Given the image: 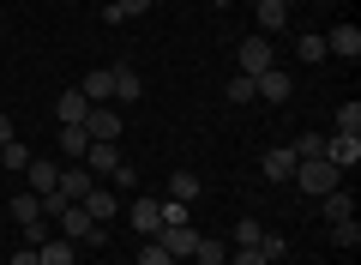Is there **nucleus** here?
I'll list each match as a JSON object with an SVG mask.
<instances>
[{
  "mask_svg": "<svg viewBox=\"0 0 361 265\" xmlns=\"http://www.w3.org/2000/svg\"><path fill=\"white\" fill-rule=\"evenodd\" d=\"M289 90H295V78H289L283 66H265V73L253 78V97H265V102H289Z\"/></svg>",
  "mask_w": 361,
  "mask_h": 265,
  "instance_id": "1a4fd4ad",
  "label": "nucleus"
},
{
  "mask_svg": "<svg viewBox=\"0 0 361 265\" xmlns=\"http://www.w3.org/2000/svg\"><path fill=\"white\" fill-rule=\"evenodd\" d=\"M193 259H199V265H229V247H223V241H211V235H199Z\"/></svg>",
  "mask_w": 361,
  "mask_h": 265,
  "instance_id": "b1692460",
  "label": "nucleus"
},
{
  "mask_svg": "<svg viewBox=\"0 0 361 265\" xmlns=\"http://www.w3.org/2000/svg\"><path fill=\"white\" fill-rule=\"evenodd\" d=\"M211 6H229V0H211Z\"/></svg>",
  "mask_w": 361,
  "mask_h": 265,
  "instance_id": "4c0bfd02",
  "label": "nucleus"
},
{
  "mask_svg": "<svg viewBox=\"0 0 361 265\" xmlns=\"http://www.w3.org/2000/svg\"><path fill=\"white\" fill-rule=\"evenodd\" d=\"M109 85H115V102H139L145 97V78L133 66H109Z\"/></svg>",
  "mask_w": 361,
  "mask_h": 265,
  "instance_id": "dca6fc26",
  "label": "nucleus"
},
{
  "mask_svg": "<svg viewBox=\"0 0 361 265\" xmlns=\"http://www.w3.org/2000/svg\"><path fill=\"white\" fill-rule=\"evenodd\" d=\"M85 133H90V139H121V133H127V126H121V109H109V102H90Z\"/></svg>",
  "mask_w": 361,
  "mask_h": 265,
  "instance_id": "6e6552de",
  "label": "nucleus"
},
{
  "mask_svg": "<svg viewBox=\"0 0 361 265\" xmlns=\"http://www.w3.org/2000/svg\"><path fill=\"white\" fill-rule=\"evenodd\" d=\"M157 247H163L169 259H193V247H199V229H193V223H175V229H157Z\"/></svg>",
  "mask_w": 361,
  "mask_h": 265,
  "instance_id": "39448f33",
  "label": "nucleus"
},
{
  "mask_svg": "<svg viewBox=\"0 0 361 265\" xmlns=\"http://www.w3.org/2000/svg\"><path fill=\"white\" fill-rule=\"evenodd\" d=\"M259 175L265 181H289L295 175V151H289V145H271V151L259 157Z\"/></svg>",
  "mask_w": 361,
  "mask_h": 265,
  "instance_id": "f8f14e48",
  "label": "nucleus"
},
{
  "mask_svg": "<svg viewBox=\"0 0 361 265\" xmlns=\"http://www.w3.org/2000/svg\"><path fill=\"white\" fill-rule=\"evenodd\" d=\"M259 253H265V259L277 265V259H283V253H289V241H283V235H271V229H265V235H259Z\"/></svg>",
  "mask_w": 361,
  "mask_h": 265,
  "instance_id": "7c9ffc66",
  "label": "nucleus"
},
{
  "mask_svg": "<svg viewBox=\"0 0 361 265\" xmlns=\"http://www.w3.org/2000/svg\"><path fill=\"white\" fill-rule=\"evenodd\" d=\"M283 6H289V13H295V6H301V0H283Z\"/></svg>",
  "mask_w": 361,
  "mask_h": 265,
  "instance_id": "e433bc0d",
  "label": "nucleus"
},
{
  "mask_svg": "<svg viewBox=\"0 0 361 265\" xmlns=\"http://www.w3.org/2000/svg\"><path fill=\"white\" fill-rule=\"evenodd\" d=\"M235 54H241V73H247V78H259L265 66H277V49H271V37H241V49H235Z\"/></svg>",
  "mask_w": 361,
  "mask_h": 265,
  "instance_id": "20e7f679",
  "label": "nucleus"
},
{
  "mask_svg": "<svg viewBox=\"0 0 361 265\" xmlns=\"http://www.w3.org/2000/svg\"><path fill=\"white\" fill-rule=\"evenodd\" d=\"M6 139H18V133H13V114H0V145H6Z\"/></svg>",
  "mask_w": 361,
  "mask_h": 265,
  "instance_id": "c9c22d12",
  "label": "nucleus"
},
{
  "mask_svg": "<svg viewBox=\"0 0 361 265\" xmlns=\"http://www.w3.org/2000/svg\"><path fill=\"white\" fill-rule=\"evenodd\" d=\"M223 97H229V102H253V78H247V73H235L229 85H223Z\"/></svg>",
  "mask_w": 361,
  "mask_h": 265,
  "instance_id": "c85d7f7f",
  "label": "nucleus"
},
{
  "mask_svg": "<svg viewBox=\"0 0 361 265\" xmlns=\"http://www.w3.org/2000/svg\"><path fill=\"white\" fill-rule=\"evenodd\" d=\"M0 247H6V235H0Z\"/></svg>",
  "mask_w": 361,
  "mask_h": 265,
  "instance_id": "58836bf2",
  "label": "nucleus"
},
{
  "mask_svg": "<svg viewBox=\"0 0 361 265\" xmlns=\"http://www.w3.org/2000/svg\"><path fill=\"white\" fill-rule=\"evenodd\" d=\"M37 265H78V241H66L61 229H54V235L37 247Z\"/></svg>",
  "mask_w": 361,
  "mask_h": 265,
  "instance_id": "9b49d317",
  "label": "nucleus"
},
{
  "mask_svg": "<svg viewBox=\"0 0 361 265\" xmlns=\"http://www.w3.org/2000/svg\"><path fill=\"white\" fill-rule=\"evenodd\" d=\"M54 114H61V126H85V114H90V102H85V90H61V102H54Z\"/></svg>",
  "mask_w": 361,
  "mask_h": 265,
  "instance_id": "f3484780",
  "label": "nucleus"
},
{
  "mask_svg": "<svg viewBox=\"0 0 361 265\" xmlns=\"http://www.w3.org/2000/svg\"><path fill=\"white\" fill-rule=\"evenodd\" d=\"M85 145H90V133H85V126H61V151L73 157V163L85 157Z\"/></svg>",
  "mask_w": 361,
  "mask_h": 265,
  "instance_id": "393cba45",
  "label": "nucleus"
},
{
  "mask_svg": "<svg viewBox=\"0 0 361 265\" xmlns=\"http://www.w3.org/2000/svg\"><path fill=\"white\" fill-rule=\"evenodd\" d=\"M54 223H61V235H66V241H85V247H90V241H109V229L97 223L85 205H61V211H54Z\"/></svg>",
  "mask_w": 361,
  "mask_h": 265,
  "instance_id": "f257e3e1",
  "label": "nucleus"
},
{
  "mask_svg": "<svg viewBox=\"0 0 361 265\" xmlns=\"http://www.w3.org/2000/svg\"><path fill=\"white\" fill-rule=\"evenodd\" d=\"M78 205H85V211L97 217V223H103V229L115 223V211H121V205H115V193H109L103 181H97V187H90V193H85V199H78Z\"/></svg>",
  "mask_w": 361,
  "mask_h": 265,
  "instance_id": "2eb2a0df",
  "label": "nucleus"
},
{
  "mask_svg": "<svg viewBox=\"0 0 361 265\" xmlns=\"http://www.w3.org/2000/svg\"><path fill=\"white\" fill-rule=\"evenodd\" d=\"M229 265H271V259H265L259 247H235V253H229Z\"/></svg>",
  "mask_w": 361,
  "mask_h": 265,
  "instance_id": "473e14b6",
  "label": "nucleus"
},
{
  "mask_svg": "<svg viewBox=\"0 0 361 265\" xmlns=\"http://www.w3.org/2000/svg\"><path fill=\"white\" fill-rule=\"evenodd\" d=\"M253 6H259V0H253Z\"/></svg>",
  "mask_w": 361,
  "mask_h": 265,
  "instance_id": "ea45409f",
  "label": "nucleus"
},
{
  "mask_svg": "<svg viewBox=\"0 0 361 265\" xmlns=\"http://www.w3.org/2000/svg\"><path fill=\"white\" fill-rule=\"evenodd\" d=\"M325 163L349 175V169L361 163V133H325Z\"/></svg>",
  "mask_w": 361,
  "mask_h": 265,
  "instance_id": "7ed1b4c3",
  "label": "nucleus"
},
{
  "mask_svg": "<svg viewBox=\"0 0 361 265\" xmlns=\"http://www.w3.org/2000/svg\"><path fill=\"white\" fill-rule=\"evenodd\" d=\"M289 181H301V193H313V199H319V193H331V187H343V169H331L325 163V157H307V163H295V175Z\"/></svg>",
  "mask_w": 361,
  "mask_h": 265,
  "instance_id": "f03ea898",
  "label": "nucleus"
},
{
  "mask_svg": "<svg viewBox=\"0 0 361 265\" xmlns=\"http://www.w3.org/2000/svg\"><path fill=\"white\" fill-rule=\"evenodd\" d=\"M121 6V18H139V13H151V0H115Z\"/></svg>",
  "mask_w": 361,
  "mask_h": 265,
  "instance_id": "72a5a7b5",
  "label": "nucleus"
},
{
  "mask_svg": "<svg viewBox=\"0 0 361 265\" xmlns=\"http://www.w3.org/2000/svg\"><path fill=\"white\" fill-rule=\"evenodd\" d=\"M90 187H97V175H90L85 163H73V169H61V187H54V199H61V205H78Z\"/></svg>",
  "mask_w": 361,
  "mask_h": 265,
  "instance_id": "0eeeda50",
  "label": "nucleus"
},
{
  "mask_svg": "<svg viewBox=\"0 0 361 265\" xmlns=\"http://www.w3.org/2000/svg\"><path fill=\"white\" fill-rule=\"evenodd\" d=\"M25 187L37 193V199H49V193L61 187V163H49V157H30V169H25Z\"/></svg>",
  "mask_w": 361,
  "mask_h": 265,
  "instance_id": "9d476101",
  "label": "nucleus"
},
{
  "mask_svg": "<svg viewBox=\"0 0 361 265\" xmlns=\"http://www.w3.org/2000/svg\"><path fill=\"white\" fill-rule=\"evenodd\" d=\"M253 18H259V30H283L289 25V6H283V0H259Z\"/></svg>",
  "mask_w": 361,
  "mask_h": 265,
  "instance_id": "412c9836",
  "label": "nucleus"
},
{
  "mask_svg": "<svg viewBox=\"0 0 361 265\" xmlns=\"http://www.w3.org/2000/svg\"><path fill=\"white\" fill-rule=\"evenodd\" d=\"M78 90H85V102H109V97H115V85H109V66L85 73V78H78Z\"/></svg>",
  "mask_w": 361,
  "mask_h": 265,
  "instance_id": "aec40b11",
  "label": "nucleus"
},
{
  "mask_svg": "<svg viewBox=\"0 0 361 265\" xmlns=\"http://www.w3.org/2000/svg\"><path fill=\"white\" fill-rule=\"evenodd\" d=\"M78 163H85V169H90L97 181H103V175H115V169H121V151H115V139H90Z\"/></svg>",
  "mask_w": 361,
  "mask_h": 265,
  "instance_id": "423d86ee",
  "label": "nucleus"
},
{
  "mask_svg": "<svg viewBox=\"0 0 361 265\" xmlns=\"http://www.w3.org/2000/svg\"><path fill=\"white\" fill-rule=\"evenodd\" d=\"M331 235H337V247H355V241H361V229H355V217H343V223H337Z\"/></svg>",
  "mask_w": 361,
  "mask_h": 265,
  "instance_id": "2f4dec72",
  "label": "nucleus"
},
{
  "mask_svg": "<svg viewBox=\"0 0 361 265\" xmlns=\"http://www.w3.org/2000/svg\"><path fill=\"white\" fill-rule=\"evenodd\" d=\"M169 199H180V205L199 199V175L193 169H175V175H169Z\"/></svg>",
  "mask_w": 361,
  "mask_h": 265,
  "instance_id": "4be33fe9",
  "label": "nucleus"
},
{
  "mask_svg": "<svg viewBox=\"0 0 361 265\" xmlns=\"http://www.w3.org/2000/svg\"><path fill=\"white\" fill-rule=\"evenodd\" d=\"M289 151H295V163H307V157H325V133H301Z\"/></svg>",
  "mask_w": 361,
  "mask_h": 265,
  "instance_id": "a878e982",
  "label": "nucleus"
},
{
  "mask_svg": "<svg viewBox=\"0 0 361 265\" xmlns=\"http://www.w3.org/2000/svg\"><path fill=\"white\" fill-rule=\"evenodd\" d=\"M13 265H37V247H18V253H13Z\"/></svg>",
  "mask_w": 361,
  "mask_h": 265,
  "instance_id": "f704fd0d",
  "label": "nucleus"
},
{
  "mask_svg": "<svg viewBox=\"0 0 361 265\" xmlns=\"http://www.w3.org/2000/svg\"><path fill=\"white\" fill-rule=\"evenodd\" d=\"M127 217H133V229H139V235H151V241H157V229H163V217H157V199H133V205H127Z\"/></svg>",
  "mask_w": 361,
  "mask_h": 265,
  "instance_id": "6ab92c4d",
  "label": "nucleus"
},
{
  "mask_svg": "<svg viewBox=\"0 0 361 265\" xmlns=\"http://www.w3.org/2000/svg\"><path fill=\"white\" fill-rule=\"evenodd\" d=\"M325 54H337V61H355V54H361V30H355V25L325 30Z\"/></svg>",
  "mask_w": 361,
  "mask_h": 265,
  "instance_id": "ddd939ff",
  "label": "nucleus"
},
{
  "mask_svg": "<svg viewBox=\"0 0 361 265\" xmlns=\"http://www.w3.org/2000/svg\"><path fill=\"white\" fill-rule=\"evenodd\" d=\"M319 217H325V223H343V217H355V193H349V187L319 193Z\"/></svg>",
  "mask_w": 361,
  "mask_h": 265,
  "instance_id": "4468645a",
  "label": "nucleus"
},
{
  "mask_svg": "<svg viewBox=\"0 0 361 265\" xmlns=\"http://www.w3.org/2000/svg\"><path fill=\"white\" fill-rule=\"evenodd\" d=\"M295 54H301V66H319L325 61V37H295Z\"/></svg>",
  "mask_w": 361,
  "mask_h": 265,
  "instance_id": "bb28decb",
  "label": "nucleus"
},
{
  "mask_svg": "<svg viewBox=\"0 0 361 265\" xmlns=\"http://www.w3.org/2000/svg\"><path fill=\"white\" fill-rule=\"evenodd\" d=\"M0 169H6V175H25V169H30V151H25L18 139H6V145H0Z\"/></svg>",
  "mask_w": 361,
  "mask_h": 265,
  "instance_id": "5701e85b",
  "label": "nucleus"
},
{
  "mask_svg": "<svg viewBox=\"0 0 361 265\" xmlns=\"http://www.w3.org/2000/svg\"><path fill=\"white\" fill-rule=\"evenodd\" d=\"M13 223H18V229L42 223V199H37V193H30V187H18V193H13Z\"/></svg>",
  "mask_w": 361,
  "mask_h": 265,
  "instance_id": "a211bd4d",
  "label": "nucleus"
},
{
  "mask_svg": "<svg viewBox=\"0 0 361 265\" xmlns=\"http://www.w3.org/2000/svg\"><path fill=\"white\" fill-rule=\"evenodd\" d=\"M259 235H265V229H259L253 217H241V223H235V247H259Z\"/></svg>",
  "mask_w": 361,
  "mask_h": 265,
  "instance_id": "c756f323",
  "label": "nucleus"
},
{
  "mask_svg": "<svg viewBox=\"0 0 361 265\" xmlns=\"http://www.w3.org/2000/svg\"><path fill=\"white\" fill-rule=\"evenodd\" d=\"M337 133H361V102H355V97L337 109Z\"/></svg>",
  "mask_w": 361,
  "mask_h": 265,
  "instance_id": "cd10ccee",
  "label": "nucleus"
}]
</instances>
